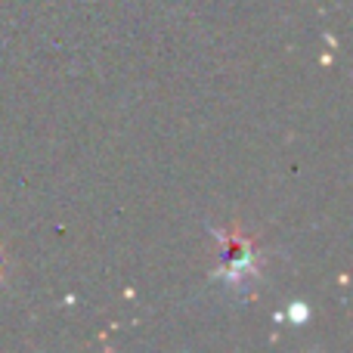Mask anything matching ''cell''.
Segmentation results:
<instances>
[{
    "instance_id": "obj_1",
    "label": "cell",
    "mask_w": 353,
    "mask_h": 353,
    "mask_svg": "<svg viewBox=\"0 0 353 353\" xmlns=\"http://www.w3.org/2000/svg\"><path fill=\"white\" fill-rule=\"evenodd\" d=\"M223 263H226V273H230V279L236 282V276L242 273V270H248L251 263H254V257H251V242L242 236H230V248L223 251Z\"/></svg>"
}]
</instances>
